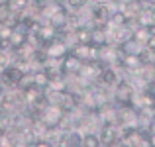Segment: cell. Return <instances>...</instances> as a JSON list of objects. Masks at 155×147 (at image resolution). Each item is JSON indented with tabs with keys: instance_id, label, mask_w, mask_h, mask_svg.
<instances>
[{
	"instance_id": "obj_1",
	"label": "cell",
	"mask_w": 155,
	"mask_h": 147,
	"mask_svg": "<svg viewBox=\"0 0 155 147\" xmlns=\"http://www.w3.org/2000/svg\"><path fill=\"white\" fill-rule=\"evenodd\" d=\"M136 92H137L136 87H134L130 80L120 79V80H118V84L114 87V96H112V100L116 102L118 106H132Z\"/></svg>"
},
{
	"instance_id": "obj_2",
	"label": "cell",
	"mask_w": 155,
	"mask_h": 147,
	"mask_svg": "<svg viewBox=\"0 0 155 147\" xmlns=\"http://www.w3.org/2000/svg\"><path fill=\"white\" fill-rule=\"evenodd\" d=\"M116 112H118V126L120 128H140L137 110L134 106H118L116 104Z\"/></svg>"
},
{
	"instance_id": "obj_3",
	"label": "cell",
	"mask_w": 155,
	"mask_h": 147,
	"mask_svg": "<svg viewBox=\"0 0 155 147\" xmlns=\"http://www.w3.org/2000/svg\"><path fill=\"white\" fill-rule=\"evenodd\" d=\"M98 137H100V145L102 147H112L120 139V126L118 124H102Z\"/></svg>"
},
{
	"instance_id": "obj_4",
	"label": "cell",
	"mask_w": 155,
	"mask_h": 147,
	"mask_svg": "<svg viewBox=\"0 0 155 147\" xmlns=\"http://www.w3.org/2000/svg\"><path fill=\"white\" fill-rule=\"evenodd\" d=\"M118 80H120V77H118L116 67H114V65H106L94 83L102 84V87H106V88H112V87H116V84H118Z\"/></svg>"
},
{
	"instance_id": "obj_5",
	"label": "cell",
	"mask_w": 155,
	"mask_h": 147,
	"mask_svg": "<svg viewBox=\"0 0 155 147\" xmlns=\"http://www.w3.org/2000/svg\"><path fill=\"white\" fill-rule=\"evenodd\" d=\"M81 69H83V61H81L79 57H75L71 51L61 61V71H63V75H79Z\"/></svg>"
},
{
	"instance_id": "obj_6",
	"label": "cell",
	"mask_w": 155,
	"mask_h": 147,
	"mask_svg": "<svg viewBox=\"0 0 155 147\" xmlns=\"http://www.w3.org/2000/svg\"><path fill=\"white\" fill-rule=\"evenodd\" d=\"M141 65H143L141 63V57L134 55V53H124V57H122V61H120V67L124 69L126 73H134V75L141 69Z\"/></svg>"
},
{
	"instance_id": "obj_7",
	"label": "cell",
	"mask_w": 155,
	"mask_h": 147,
	"mask_svg": "<svg viewBox=\"0 0 155 147\" xmlns=\"http://www.w3.org/2000/svg\"><path fill=\"white\" fill-rule=\"evenodd\" d=\"M83 147H102L100 145V137L92 132H87L83 136Z\"/></svg>"
},
{
	"instance_id": "obj_8",
	"label": "cell",
	"mask_w": 155,
	"mask_h": 147,
	"mask_svg": "<svg viewBox=\"0 0 155 147\" xmlns=\"http://www.w3.org/2000/svg\"><path fill=\"white\" fill-rule=\"evenodd\" d=\"M87 2L88 0H65V4H67L71 10H81V8L87 6Z\"/></svg>"
},
{
	"instance_id": "obj_9",
	"label": "cell",
	"mask_w": 155,
	"mask_h": 147,
	"mask_svg": "<svg viewBox=\"0 0 155 147\" xmlns=\"http://www.w3.org/2000/svg\"><path fill=\"white\" fill-rule=\"evenodd\" d=\"M35 147H51V143H47V141H38Z\"/></svg>"
}]
</instances>
